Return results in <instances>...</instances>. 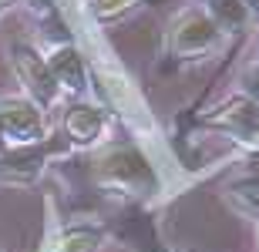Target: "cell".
<instances>
[{
	"mask_svg": "<svg viewBox=\"0 0 259 252\" xmlns=\"http://www.w3.org/2000/svg\"><path fill=\"white\" fill-rule=\"evenodd\" d=\"M205 125L232 135L246 148H259V101L252 94H232L205 118Z\"/></svg>",
	"mask_w": 259,
	"mask_h": 252,
	"instance_id": "6da1fadb",
	"label": "cell"
},
{
	"mask_svg": "<svg viewBox=\"0 0 259 252\" xmlns=\"http://www.w3.org/2000/svg\"><path fill=\"white\" fill-rule=\"evenodd\" d=\"M98 175L101 182L121 185L128 192H152L155 188V172L145 162L142 152L135 148H111L101 162H98Z\"/></svg>",
	"mask_w": 259,
	"mask_h": 252,
	"instance_id": "7a4b0ae2",
	"label": "cell"
},
{
	"mask_svg": "<svg viewBox=\"0 0 259 252\" xmlns=\"http://www.w3.org/2000/svg\"><path fill=\"white\" fill-rule=\"evenodd\" d=\"M222 30L215 27V20L205 14V10H185L182 17L172 24V34H168V47L179 54V58H199V54H209L215 44H219Z\"/></svg>",
	"mask_w": 259,
	"mask_h": 252,
	"instance_id": "3957f363",
	"label": "cell"
},
{
	"mask_svg": "<svg viewBox=\"0 0 259 252\" xmlns=\"http://www.w3.org/2000/svg\"><path fill=\"white\" fill-rule=\"evenodd\" d=\"M0 135L7 141L24 145H37L44 135V121L40 111L30 101H0Z\"/></svg>",
	"mask_w": 259,
	"mask_h": 252,
	"instance_id": "277c9868",
	"label": "cell"
},
{
	"mask_svg": "<svg viewBox=\"0 0 259 252\" xmlns=\"http://www.w3.org/2000/svg\"><path fill=\"white\" fill-rule=\"evenodd\" d=\"M14 68H17V78L24 81V87H27V94L37 101V105H54V97H58V81L51 78L48 71V61L37 58L30 47H14Z\"/></svg>",
	"mask_w": 259,
	"mask_h": 252,
	"instance_id": "5b68a950",
	"label": "cell"
},
{
	"mask_svg": "<svg viewBox=\"0 0 259 252\" xmlns=\"http://www.w3.org/2000/svg\"><path fill=\"white\" fill-rule=\"evenodd\" d=\"M48 71H51V78L58 81L61 87H67V91H81L84 81H88L84 58H81V51H74V47H58L54 51L48 58Z\"/></svg>",
	"mask_w": 259,
	"mask_h": 252,
	"instance_id": "8992f818",
	"label": "cell"
},
{
	"mask_svg": "<svg viewBox=\"0 0 259 252\" xmlns=\"http://www.w3.org/2000/svg\"><path fill=\"white\" fill-rule=\"evenodd\" d=\"M40 165H44V148L24 145V148L0 158V178L4 182H30L40 172Z\"/></svg>",
	"mask_w": 259,
	"mask_h": 252,
	"instance_id": "52a82bcc",
	"label": "cell"
},
{
	"mask_svg": "<svg viewBox=\"0 0 259 252\" xmlns=\"http://www.w3.org/2000/svg\"><path fill=\"white\" fill-rule=\"evenodd\" d=\"M64 131L81 145H91L101 131H105V111L95 105H74L64 118Z\"/></svg>",
	"mask_w": 259,
	"mask_h": 252,
	"instance_id": "ba28073f",
	"label": "cell"
},
{
	"mask_svg": "<svg viewBox=\"0 0 259 252\" xmlns=\"http://www.w3.org/2000/svg\"><path fill=\"white\" fill-rule=\"evenodd\" d=\"M205 14L215 20L219 30H242L252 17V10L242 0H205Z\"/></svg>",
	"mask_w": 259,
	"mask_h": 252,
	"instance_id": "9c48e42d",
	"label": "cell"
},
{
	"mask_svg": "<svg viewBox=\"0 0 259 252\" xmlns=\"http://www.w3.org/2000/svg\"><path fill=\"white\" fill-rule=\"evenodd\" d=\"M229 198L246 215H259V172H249L229 185Z\"/></svg>",
	"mask_w": 259,
	"mask_h": 252,
	"instance_id": "30bf717a",
	"label": "cell"
},
{
	"mask_svg": "<svg viewBox=\"0 0 259 252\" xmlns=\"http://www.w3.org/2000/svg\"><path fill=\"white\" fill-rule=\"evenodd\" d=\"M98 242H101L98 229H71L51 245V252H95Z\"/></svg>",
	"mask_w": 259,
	"mask_h": 252,
	"instance_id": "8fae6325",
	"label": "cell"
},
{
	"mask_svg": "<svg viewBox=\"0 0 259 252\" xmlns=\"http://www.w3.org/2000/svg\"><path fill=\"white\" fill-rule=\"evenodd\" d=\"M135 7H138V0H91V14L98 20H115Z\"/></svg>",
	"mask_w": 259,
	"mask_h": 252,
	"instance_id": "7c38bea8",
	"label": "cell"
},
{
	"mask_svg": "<svg viewBox=\"0 0 259 252\" xmlns=\"http://www.w3.org/2000/svg\"><path fill=\"white\" fill-rule=\"evenodd\" d=\"M14 4H17V0H0V10H4V7H14Z\"/></svg>",
	"mask_w": 259,
	"mask_h": 252,
	"instance_id": "4fadbf2b",
	"label": "cell"
},
{
	"mask_svg": "<svg viewBox=\"0 0 259 252\" xmlns=\"http://www.w3.org/2000/svg\"><path fill=\"white\" fill-rule=\"evenodd\" d=\"M242 4H246L249 10H252V7H259V0H242Z\"/></svg>",
	"mask_w": 259,
	"mask_h": 252,
	"instance_id": "5bb4252c",
	"label": "cell"
}]
</instances>
